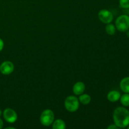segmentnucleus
<instances>
[{"label":"nucleus","instance_id":"obj_17","mask_svg":"<svg viewBox=\"0 0 129 129\" xmlns=\"http://www.w3.org/2000/svg\"><path fill=\"white\" fill-rule=\"evenodd\" d=\"M4 47V42L2 39L0 38V52L3 50Z\"/></svg>","mask_w":129,"mask_h":129},{"label":"nucleus","instance_id":"obj_11","mask_svg":"<svg viewBox=\"0 0 129 129\" xmlns=\"http://www.w3.org/2000/svg\"><path fill=\"white\" fill-rule=\"evenodd\" d=\"M52 127L53 129H65L66 128V124L63 120L56 119L53 122Z\"/></svg>","mask_w":129,"mask_h":129},{"label":"nucleus","instance_id":"obj_9","mask_svg":"<svg viewBox=\"0 0 129 129\" xmlns=\"http://www.w3.org/2000/svg\"><path fill=\"white\" fill-rule=\"evenodd\" d=\"M121 94L118 91L112 90L107 94V99L111 102H117L120 100Z\"/></svg>","mask_w":129,"mask_h":129},{"label":"nucleus","instance_id":"obj_16","mask_svg":"<svg viewBox=\"0 0 129 129\" xmlns=\"http://www.w3.org/2000/svg\"><path fill=\"white\" fill-rule=\"evenodd\" d=\"M119 128L115 124H111L107 127V129H118Z\"/></svg>","mask_w":129,"mask_h":129},{"label":"nucleus","instance_id":"obj_3","mask_svg":"<svg viewBox=\"0 0 129 129\" xmlns=\"http://www.w3.org/2000/svg\"><path fill=\"white\" fill-rule=\"evenodd\" d=\"M64 107L69 112H75L79 109V101L74 96H69L64 100Z\"/></svg>","mask_w":129,"mask_h":129},{"label":"nucleus","instance_id":"obj_5","mask_svg":"<svg viewBox=\"0 0 129 129\" xmlns=\"http://www.w3.org/2000/svg\"><path fill=\"white\" fill-rule=\"evenodd\" d=\"M98 17L102 23L105 24L110 23L113 20V15L112 13L105 9L100 10L98 12Z\"/></svg>","mask_w":129,"mask_h":129},{"label":"nucleus","instance_id":"obj_14","mask_svg":"<svg viewBox=\"0 0 129 129\" xmlns=\"http://www.w3.org/2000/svg\"><path fill=\"white\" fill-rule=\"evenodd\" d=\"M121 103L124 107H129V93L122 94L120 98Z\"/></svg>","mask_w":129,"mask_h":129},{"label":"nucleus","instance_id":"obj_8","mask_svg":"<svg viewBox=\"0 0 129 129\" xmlns=\"http://www.w3.org/2000/svg\"><path fill=\"white\" fill-rule=\"evenodd\" d=\"M85 84L83 82L78 81L74 84L73 87V91L76 95H80L85 91Z\"/></svg>","mask_w":129,"mask_h":129},{"label":"nucleus","instance_id":"obj_19","mask_svg":"<svg viewBox=\"0 0 129 129\" xmlns=\"http://www.w3.org/2000/svg\"><path fill=\"white\" fill-rule=\"evenodd\" d=\"M125 32H126V35H127V36L129 38V29L128 30H127Z\"/></svg>","mask_w":129,"mask_h":129},{"label":"nucleus","instance_id":"obj_15","mask_svg":"<svg viewBox=\"0 0 129 129\" xmlns=\"http://www.w3.org/2000/svg\"><path fill=\"white\" fill-rule=\"evenodd\" d=\"M119 4L122 8H129V0H119Z\"/></svg>","mask_w":129,"mask_h":129},{"label":"nucleus","instance_id":"obj_20","mask_svg":"<svg viewBox=\"0 0 129 129\" xmlns=\"http://www.w3.org/2000/svg\"><path fill=\"white\" fill-rule=\"evenodd\" d=\"M9 128H12V129H15V127H6V129H9Z\"/></svg>","mask_w":129,"mask_h":129},{"label":"nucleus","instance_id":"obj_18","mask_svg":"<svg viewBox=\"0 0 129 129\" xmlns=\"http://www.w3.org/2000/svg\"><path fill=\"white\" fill-rule=\"evenodd\" d=\"M3 125H4L3 121L2 120H1V118H0V129L2 128L3 127Z\"/></svg>","mask_w":129,"mask_h":129},{"label":"nucleus","instance_id":"obj_12","mask_svg":"<svg viewBox=\"0 0 129 129\" xmlns=\"http://www.w3.org/2000/svg\"><path fill=\"white\" fill-rule=\"evenodd\" d=\"M79 102H80L81 104L84 105H88L91 102V98L90 96L88 94H81L79 95Z\"/></svg>","mask_w":129,"mask_h":129},{"label":"nucleus","instance_id":"obj_13","mask_svg":"<svg viewBox=\"0 0 129 129\" xmlns=\"http://www.w3.org/2000/svg\"><path fill=\"white\" fill-rule=\"evenodd\" d=\"M116 30H117V28H116L115 26L114 25L112 24L111 23H110L107 24V26H106L105 27V30L106 32H107V34H108V35H115V34L116 32Z\"/></svg>","mask_w":129,"mask_h":129},{"label":"nucleus","instance_id":"obj_2","mask_svg":"<svg viewBox=\"0 0 129 129\" xmlns=\"http://www.w3.org/2000/svg\"><path fill=\"white\" fill-rule=\"evenodd\" d=\"M55 119V115L52 110L50 109L44 110L42 112L40 117V121L42 125L45 127L52 125Z\"/></svg>","mask_w":129,"mask_h":129},{"label":"nucleus","instance_id":"obj_6","mask_svg":"<svg viewBox=\"0 0 129 129\" xmlns=\"http://www.w3.org/2000/svg\"><path fill=\"white\" fill-rule=\"evenodd\" d=\"M4 119L7 122L10 123H15L18 119V115L16 112L13 109L10 108H7L3 111V113Z\"/></svg>","mask_w":129,"mask_h":129},{"label":"nucleus","instance_id":"obj_4","mask_svg":"<svg viewBox=\"0 0 129 129\" xmlns=\"http://www.w3.org/2000/svg\"><path fill=\"white\" fill-rule=\"evenodd\" d=\"M115 27L121 32H125L129 29V16L122 15L115 20Z\"/></svg>","mask_w":129,"mask_h":129},{"label":"nucleus","instance_id":"obj_10","mask_svg":"<svg viewBox=\"0 0 129 129\" xmlns=\"http://www.w3.org/2000/svg\"><path fill=\"white\" fill-rule=\"evenodd\" d=\"M120 88L124 93H129V76L125 77L120 81Z\"/></svg>","mask_w":129,"mask_h":129},{"label":"nucleus","instance_id":"obj_22","mask_svg":"<svg viewBox=\"0 0 129 129\" xmlns=\"http://www.w3.org/2000/svg\"><path fill=\"white\" fill-rule=\"evenodd\" d=\"M127 128H128V129H129V125H128V127H127Z\"/></svg>","mask_w":129,"mask_h":129},{"label":"nucleus","instance_id":"obj_7","mask_svg":"<svg viewBox=\"0 0 129 129\" xmlns=\"http://www.w3.org/2000/svg\"><path fill=\"white\" fill-rule=\"evenodd\" d=\"M15 66L13 63L9 60L3 62L0 65V72L4 75H9L14 71Z\"/></svg>","mask_w":129,"mask_h":129},{"label":"nucleus","instance_id":"obj_1","mask_svg":"<svg viewBox=\"0 0 129 129\" xmlns=\"http://www.w3.org/2000/svg\"><path fill=\"white\" fill-rule=\"evenodd\" d=\"M113 119L118 128H126L129 125V110L124 107H117L113 112Z\"/></svg>","mask_w":129,"mask_h":129},{"label":"nucleus","instance_id":"obj_21","mask_svg":"<svg viewBox=\"0 0 129 129\" xmlns=\"http://www.w3.org/2000/svg\"><path fill=\"white\" fill-rule=\"evenodd\" d=\"M1 115H2V111H1V109H0V117L1 116Z\"/></svg>","mask_w":129,"mask_h":129}]
</instances>
